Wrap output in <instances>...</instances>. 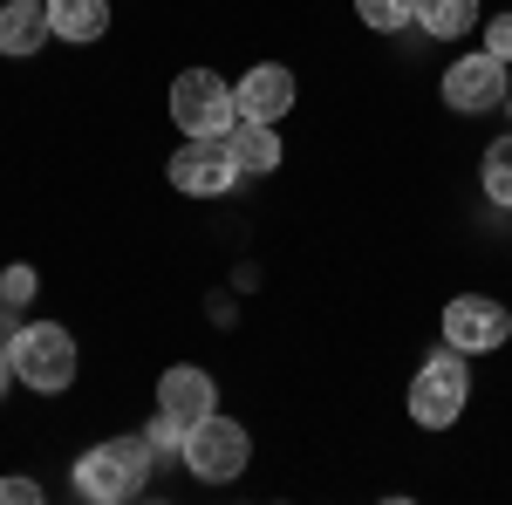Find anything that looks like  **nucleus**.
I'll use <instances>...</instances> for the list:
<instances>
[{
  "mask_svg": "<svg viewBox=\"0 0 512 505\" xmlns=\"http://www.w3.org/2000/svg\"><path fill=\"white\" fill-rule=\"evenodd\" d=\"M55 41H103L110 35V0H48Z\"/></svg>",
  "mask_w": 512,
  "mask_h": 505,
  "instance_id": "13",
  "label": "nucleus"
},
{
  "mask_svg": "<svg viewBox=\"0 0 512 505\" xmlns=\"http://www.w3.org/2000/svg\"><path fill=\"white\" fill-rule=\"evenodd\" d=\"M506 69L512 62H499L492 48H478V55H458L451 69H444V103L451 110H465V117H478V110H499L512 89H506Z\"/></svg>",
  "mask_w": 512,
  "mask_h": 505,
  "instance_id": "8",
  "label": "nucleus"
},
{
  "mask_svg": "<svg viewBox=\"0 0 512 505\" xmlns=\"http://www.w3.org/2000/svg\"><path fill=\"white\" fill-rule=\"evenodd\" d=\"M506 335H512V314L492 294H458L444 308V342L458 355H492V349H506Z\"/></svg>",
  "mask_w": 512,
  "mask_h": 505,
  "instance_id": "7",
  "label": "nucleus"
},
{
  "mask_svg": "<svg viewBox=\"0 0 512 505\" xmlns=\"http://www.w3.org/2000/svg\"><path fill=\"white\" fill-rule=\"evenodd\" d=\"M355 14H362L376 35H396L403 21H417V0H355Z\"/></svg>",
  "mask_w": 512,
  "mask_h": 505,
  "instance_id": "16",
  "label": "nucleus"
},
{
  "mask_svg": "<svg viewBox=\"0 0 512 505\" xmlns=\"http://www.w3.org/2000/svg\"><path fill=\"white\" fill-rule=\"evenodd\" d=\"M506 103H512V96H506Z\"/></svg>",
  "mask_w": 512,
  "mask_h": 505,
  "instance_id": "22",
  "label": "nucleus"
},
{
  "mask_svg": "<svg viewBox=\"0 0 512 505\" xmlns=\"http://www.w3.org/2000/svg\"><path fill=\"white\" fill-rule=\"evenodd\" d=\"M478 178H485V198H492V205H512V130L485 144V164H478Z\"/></svg>",
  "mask_w": 512,
  "mask_h": 505,
  "instance_id": "15",
  "label": "nucleus"
},
{
  "mask_svg": "<svg viewBox=\"0 0 512 505\" xmlns=\"http://www.w3.org/2000/svg\"><path fill=\"white\" fill-rule=\"evenodd\" d=\"M7 355H14V376L41 396H62V389L76 383L82 369V349L69 328H55V321H35V328H14L7 335Z\"/></svg>",
  "mask_w": 512,
  "mask_h": 505,
  "instance_id": "3",
  "label": "nucleus"
},
{
  "mask_svg": "<svg viewBox=\"0 0 512 505\" xmlns=\"http://www.w3.org/2000/svg\"><path fill=\"white\" fill-rule=\"evenodd\" d=\"M35 287H41L35 267H21V260H14V267L0 273V314H21L28 301H35Z\"/></svg>",
  "mask_w": 512,
  "mask_h": 505,
  "instance_id": "17",
  "label": "nucleus"
},
{
  "mask_svg": "<svg viewBox=\"0 0 512 505\" xmlns=\"http://www.w3.org/2000/svg\"><path fill=\"white\" fill-rule=\"evenodd\" d=\"M226 151H233L239 178H260V171H274V164H280V137H274V123L239 117L233 130H226Z\"/></svg>",
  "mask_w": 512,
  "mask_h": 505,
  "instance_id": "12",
  "label": "nucleus"
},
{
  "mask_svg": "<svg viewBox=\"0 0 512 505\" xmlns=\"http://www.w3.org/2000/svg\"><path fill=\"white\" fill-rule=\"evenodd\" d=\"M171 185L185 198H219L239 185V164L226 151V137H185L178 157H171Z\"/></svg>",
  "mask_w": 512,
  "mask_h": 505,
  "instance_id": "6",
  "label": "nucleus"
},
{
  "mask_svg": "<svg viewBox=\"0 0 512 505\" xmlns=\"http://www.w3.org/2000/svg\"><path fill=\"white\" fill-rule=\"evenodd\" d=\"M171 123L185 130V137H226L239 123V103L226 76H212V69H185V76L171 82Z\"/></svg>",
  "mask_w": 512,
  "mask_h": 505,
  "instance_id": "4",
  "label": "nucleus"
},
{
  "mask_svg": "<svg viewBox=\"0 0 512 505\" xmlns=\"http://www.w3.org/2000/svg\"><path fill=\"white\" fill-rule=\"evenodd\" d=\"M158 465V451H151V437L137 430V437H103L96 451H82L76 458V499L89 505H123L144 492V478Z\"/></svg>",
  "mask_w": 512,
  "mask_h": 505,
  "instance_id": "1",
  "label": "nucleus"
},
{
  "mask_svg": "<svg viewBox=\"0 0 512 505\" xmlns=\"http://www.w3.org/2000/svg\"><path fill=\"white\" fill-rule=\"evenodd\" d=\"M144 437H151V451H158V458H185V437H192V430L178 424L171 410H158V417L144 424Z\"/></svg>",
  "mask_w": 512,
  "mask_h": 505,
  "instance_id": "18",
  "label": "nucleus"
},
{
  "mask_svg": "<svg viewBox=\"0 0 512 505\" xmlns=\"http://www.w3.org/2000/svg\"><path fill=\"white\" fill-rule=\"evenodd\" d=\"M472 355H458L451 342L444 349L424 355V369L410 376V417L424 430H451L465 417V403H472V369H465Z\"/></svg>",
  "mask_w": 512,
  "mask_h": 505,
  "instance_id": "2",
  "label": "nucleus"
},
{
  "mask_svg": "<svg viewBox=\"0 0 512 505\" xmlns=\"http://www.w3.org/2000/svg\"><path fill=\"white\" fill-rule=\"evenodd\" d=\"M246 458H253V437L233 424V417H205V424H192V437H185V471L192 478H205V485H226V478H239L246 471Z\"/></svg>",
  "mask_w": 512,
  "mask_h": 505,
  "instance_id": "5",
  "label": "nucleus"
},
{
  "mask_svg": "<svg viewBox=\"0 0 512 505\" xmlns=\"http://www.w3.org/2000/svg\"><path fill=\"white\" fill-rule=\"evenodd\" d=\"M212 403H219V389H212V376L192 369V362H178V369H164V376H158V410H171L185 430L205 424V417H212Z\"/></svg>",
  "mask_w": 512,
  "mask_h": 505,
  "instance_id": "10",
  "label": "nucleus"
},
{
  "mask_svg": "<svg viewBox=\"0 0 512 505\" xmlns=\"http://www.w3.org/2000/svg\"><path fill=\"white\" fill-rule=\"evenodd\" d=\"M35 499H41L35 478H0V505H35Z\"/></svg>",
  "mask_w": 512,
  "mask_h": 505,
  "instance_id": "20",
  "label": "nucleus"
},
{
  "mask_svg": "<svg viewBox=\"0 0 512 505\" xmlns=\"http://www.w3.org/2000/svg\"><path fill=\"white\" fill-rule=\"evenodd\" d=\"M485 28V48L499 55V62H512V14H499V21H478Z\"/></svg>",
  "mask_w": 512,
  "mask_h": 505,
  "instance_id": "19",
  "label": "nucleus"
},
{
  "mask_svg": "<svg viewBox=\"0 0 512 505\" xmlns=\"http://www.w3.org/2000/svg\"><path fill=\"white\" fill-rule=\"evenodd\" d=\"M417 28L437 41H458L478 28V0H417Z\"/></svg>",
  "mask_w": 512,
  "mask_h": 505,
  "instance_id": "14",
  "label": "nucleus"
},
{
  "mask_svg": "<svg viewBox=\"0 0 512 505\" xmlns=\"http://www.w3.org/2000/svg\"><path fill=\"white\" fill-rule=\"evenodd\" d=\"M14 383H21V376H14V355H7V342H0V396H7Z\"/></svg>",
  "mask_w": 512,
  "mask_h": 505,
  "instance_id": "21",
  "label": "nucleus"
},
{
  "mask_svg": "<svg viewBox=\"0 0 512 505\" xmlns=\"http://www.w3.org/2000/svg\"><path fill=\"white\" fill-rule=\"evenodd\" d=\"M233 103H239V117H253V123H280L287 110H294V69H280V62L246 69Z\"/></svg>",
  "mask_w": 512,
  "mask_h": 505,
  "instance_id": "9",
  "label": "nucleus"
},
{
  "mask_svg": "<svg viewBox=\"0 0 512 505\" xmlns=\"http://www.w3.org/2000/svg\"><path fill=\"white\" fill-rule=\"evenodd\" d=\"M41 41H55L48 0H0V55H35Z\"/></svg>",
  "mask_w": 512,
  "mask_h": 505,
  "instance_id": "11",
  "label": "nucleus"
}]
</instances>
